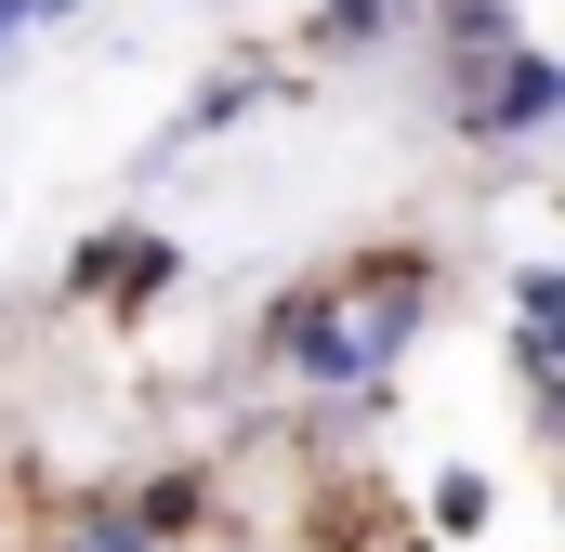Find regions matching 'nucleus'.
<instances>
[{"label":"nucleus","instance_id":"1","mask_svg":"<svg viewBox=\"0 0 565 552\" xmlns=\"http://www.w3.org/2000/svg\"><path fill=\"white\" fill-rule=\"evenodd\" d=\"M434 302H447V276L434 251H342L329 276H302L264 302V369L302 382V395H382L395 369H408V342L434 329Z\"/></svg>","mask_w":565,"mask_h":552},{"label":"nucleus","instance_id":"2","mask_svg":"<svg viewBox=\"0 0 565 552\" xmlns=\"http://www.w3.org/2000/svg\"><path fill=\"white\" fill-rule=\"evenodd\" d=\"M513 53H526L513 0H434V106H447V132H460V145H473V119H487V93H500Z\"/></svg>","mask_w":565,"mask_h":552},{"label":"nucleus","instance_id":"3","mask_svg":"<svg viewBox=\"0 0 565 552\" xmlns=\"http://www.w3.org/2000/svg\"><path fill=\"white\" fill-rule=\"evenodd\" d=\"M171 276H184V251H171L158 224H106V237H79L66 302H119V316H145V302H171Z\"/></svg>","mask_w":565,"mask_h":552},{"label":"nucleus","instance_id":"4","mask_svg":"<svg viewBox=\"0 0 565 552\" xmlns=\"http://www.w3.org/2000/svg\"><path fill=\"white\" fill-rule=\"evenodd\" d=\"M553 119H565V53H540V40H526V53L500 66V93H487V119H473V145H540Z\"/></svg>","mask_w":565,"mask_h":552},{"label":"nucleus","instance_id":"5","mask_svg":"<svg viewBox=\"0 0 565 552\" xmlns=\"http://www.w3.org/2000/svg\"><path fill=\"white\" fill-rule=\"evenodd\" d=\"M40 552H171V540L132 513V487H79V500L53 513V540H40Z\"/></svg>","mask_w":565,"mask_h":552},{"label":"nucleus","instance_id":"6","mask_svg":"<svg viewBox=\"0 0 565 552\" xmlns=\"http://www.w3.org/2000/svg\"><path fill=\"white\" fill-rule=\"evenodd\" d=\"M487 527H500V487H487L473 460H434V487H422V540H434V552H473Z\"/></svg>","mask_w":565,"mask_h":552},{"label":"nucleus","instance_id":"7","mask_svg":"<svg viewBox=\"0 0 565 552\" xmlns=\"http://www.w3.org/2000/svg\"><path fill=\"white\" fill-rule=\"evenodd\" d=\"M422 0H316V26H302V53H329V66H355V53H395V26H408Z\"/></svg>","mask_w":565,"mask_h":552},{"label":"nucleus","instance_id":"8","mask_svg":"<svg viewBox=\"0 0 565 552\" xmlns=\"http://www.w3.org/2000/svg\"><path fill=\"white\" fill-rule=\"evenodd\" d=\"M250 106H264V66H224V79H198V93H184V119H171V145H158V158H184V145H211V132H224V119H250Z\"/></svg>","mask_w":565,"mask_h":552},{"label":"nucleus","instance_id":"9","mask_svg":"<svg viewBox=\"0 0 565 552\" xmlns=\"http://www.w3.org/2000/svg\"><path fill=\"white\" fill-rule=\"evenodd\" d=\"M513 329H565V264H513Z\"/></svg>","mask_w":565,"mask_h":552},{"label":"nucleus","instance_id":"10","mask_svg":"<svg viewBox=\"0 0 565 552\" xmlns=\"http://www.w3.org/2000/svg\"><path fill=\"white\" fill-rule=\"evenodd\" d=\"M13 40H40V26H26V0H0V53H13Z\"/></svg>","mask_w":565,"mask_h":552},{"label":"nucleus","instance_id":"11","mask_svg":"<svg viewBox=\"0 0 565 552\" xmlns=\"http://www.w3.org/2000/svg\"><path fill=\"white\" fill-rule=\"evenodd\" d=\"M66 13H79V0H26V26H66Z\"/></svg>","mask_w":565,"mask_h":552}]
</instances>
